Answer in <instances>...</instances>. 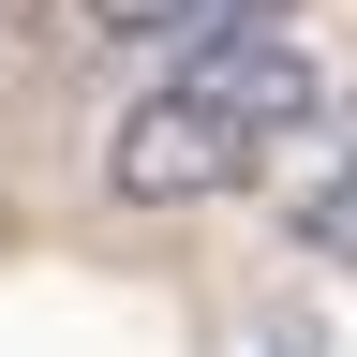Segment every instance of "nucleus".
<instances>
[{
  "label": "nucleus",
  "instance_id": "nucleus-1",
  "mask_svg": "<svg viewBox=\"0 0 357 357\" xmlns=\"http://www.w3.org/2000/svg\"><path fill=\"white\" fill-rule=\"evenodd\" d=\"M312 105H328V89H312V45H283V30H208V45H178L164 89L119 105L105 194L119 208H208V194H238V178H268V149H298Z\"/></svg>",
  "mask_w": 357,
  "mask_h": 357
},
{
  "label": "nucleus",
  "instance_id": "nucleus-2",
  "mask_svg": "<svg viewBox=\"0 0 357 357\" xmlns=\"http://www.w3.org/2000/svg\"><path fill=\"white\" fill-rule=\"evenodd\" d=\"M105 30H164V45H208V30H268L283 0H89Z\"/></svg>",
  "mask_w": 357,
  "mask_h": 357
},
{
  "label": "nucleus",
  "instance_id": "nucleus-3",
  "mask_svg": "<svg viewBox=\"0 0 357 357\" xmlns=\"http://www.w3.org/2000/svg\"><path fill=\"white\" fill-rule=\"evenodd\" d=\"M298 253H312V268H357V149L298 194Z\"/></svg>",
  "mask_w": 357,
  "mask_h": 357
},
{
  "label": "nucleus",
  "instance_id": "nucleus-4",
  "mask_svg": "<svg viewBox=\"0 0 357 357\" xmlns=\"http://www.w3.org/2000/svg\"><path fill=\"white\" fill-rule=\"evenodd\" d=\"M223 357H328V342H312V312H268V328H238Z\"/></svg>",
  "mask_w": 357,
  "mask_h": 357
}]
</instances>
